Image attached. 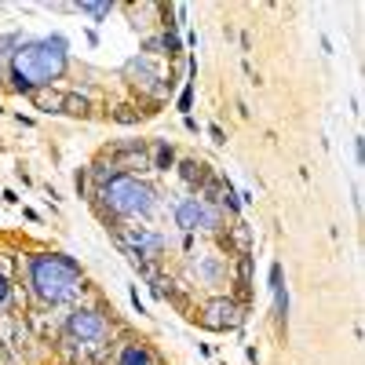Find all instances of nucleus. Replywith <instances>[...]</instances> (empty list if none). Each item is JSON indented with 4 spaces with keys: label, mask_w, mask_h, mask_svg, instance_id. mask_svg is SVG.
I'll return each instance as SVG.
<instances>
[{
    "label": "nucleus",
    "mask_w": 365,
    "mask_h": 365,
    "mask_svg": "<svg viewBox=\"0 0 365 365\" xmlns=\"http://www.w3.org/2000/svg\"><path fill=\"white\" fill-rule=\"evenodd\" d=\"M22 282H26V292L37 307H63V303H73L88 289L81 263L66 252H55V249L26 252L22 256Z\"/></svg>",
    "instance_id": "1"
},
{
    "label": "nucleus",
    "mask_w": 365,
    "mask_h": 365,
    "mask_svg": "<svg viewBox=\"0 0 365 365\" xmlns=\"http://www.w3.org/2000/svg\"><path fill=\"white\" fill-rule=\"evenodd\" d=\"M70 73V41L63 34H51V37H37V41H26L15 58L8 63V88L15 96H34V91L44 88H58Z\"/></svg>",
    "instance_id": "2"
},
{
    "label": "nucleus",
    "mask_w": 365,
    "mask_h": 365,
    "mask_svg": "<svg viewBox=\"0 0 365 365\" xmlns=\"http://www.w3.org/2000/svg\"><path fill=\"white\" fill-rule=\"evenodd\" d=\"M91 212L110 227V223H135V220H146L150 212L158 208V190L150 187L146 179L139 175H125L120 172L113 182H106L103 190H91L88 197Z\"/></svg>",
    "instance_id": "3"
},
{
    "label": "nucleus",
    "mask_w": 365,
    "mask_h": 365,
    "mask_svg": "<svg viewBox=\"0 0 365 365\" xmlns=\"http://www.w3.org/2000/svg\"><path fill=\"white\" fill-rule=\"evenodd\" d=\"M113 325H117L113 322V307H73L66 314L63 332L70 340H77L84 351H103L106 344H113Z\"/></svg>",
    "instance_id": "4"
},
{
    "label": "nucleus",
    "mask_w": 365,
    "mask_h": 365,
    "mask_svg": "<svg viewBox=\"0 0 365 365\" xmlns=\"http://www.w3.org/2000/svg\"><path fill=\"white\" fill-rule=\"evenodd\" d=\"M110 234H113V245L128 256L132 267L139 263H165V252H168V237L150 230V227H139V223H110Z\"/></svg>",
    "instance_id": "5"
},
{
    "label": "nucleus",
    "mask_w": 365,
    "mask_h": 365,
    "mask_svg": "<svg viewBox=\"0 0 365 365\" xmlns=\"http://www.w3.org/2000/svg\"><path fill=\"white\" fill-rule=\"evenodd\" d=\"M172 220H175V227H179L182 234H212V237H216V234L227 227L223 212H220L216 205L201 201V197H182V201H175Z\"/></svg>",
    "instance_id": "6"
},
{
    "label": "nucleus",
    "mask_w": 365,
    "mask_h": 365,
    "mask_svg": "<svg viewBox=\"0 0 365 365\" xmlns=\"http://www.w3.org/2000/svg\"><path fill=\"white\" fill-rule=\"evenodd\" d=\"M249 311H241L237 303L230 299V292H216V296H205L201 307L194 314V322L205 329V332H237L245 325Z\"/></svg>",
    "instance_id": "7"
},
{
    "label": "nucleus",
    "mask_w": 365,
    "mask_h": 365,
    "mask_svg": "<svg viewBox=\"0 0 365 365\" xmlns=\"http://www.w3.org/2000/svg\"><path fill=\"white\" fill-rule=\"evenodd\" d=\"M99 158H106L110 165H117L125 175H146L150 172V143L146 139H120V143H106L99 150Z\"/></svg>",
    "instance_id": "8"
},
{
    "label": "nucleus",
    "mask_w": 365,
    "mask_h": 365,
    "mask_svg": "<svg viewBox=\"0 0 365 365\" xmlns=\"http://www.w3.org/2000/svg\"><path fill=\"white\" fill-rule=\"evenodd\" d=\"M120 77H125V81L139 91V96H146V91L165 77V70H161L158 58H150V55H132L128 63L120 66Z\"/></svg>",
    "instance_id": "9"
},
{
    "label": "nucleus",
    "mask_w": 365,
    "mask_h": 365,
    "mask_svg": "<svg viewBox=\"0 0 365 365\" xmlns=\"http://www.w3.org/2000/svg\"><path fill=\"white\" fill-rule=\"evenodd\" d=\"M216 245H220V252H230V259L237 252H252V227L245 220H230V227H223L216 234Z\"/></svg>",
    "instance_id": "10"
},
{
    "label": "nucleus",
    "mask_w": 365,
    "mask_h": 365,
    "mask_svg": "<svg viewBox=\"0 0 365 365\" xmlns=\"http://www.w3.org/2000/svg\"><path fill=\"white\" fill-rule=\"evenodd\" d=\"M212 172H216V168H212L205 158H179V161H175V175H179L182 187L190 190V197H197V190L205 187V179H208Z\"/></svg>",
    "instance_id": "11"
},
{
    "label": "nucleus",
    "mask_w": 365,
    "mask_h": 365,
    "mask_svg": "<svg viewBox=\"0 0 365 365\" xmlns=\"http://www.w3.org/2000/svg\"><path fill=\"white\" fill-rule=\"evenodd\" d=\"M113 365H165V361L146 340H128L113 351Z\"/></svg>",
    "instance_id": "12"
},
{
    "label": "nucleus",
    "mask_w": 365,
    "mask_h": 365,
    "mask_svg": "<svg viewBox=\"0 0 365 365\" xmlns=\"http://www.w3.org/2000/svg\"><path fill=\"white\" fill-rule=\"evenodd\" d=\"M270 296H274V325H278V332H285L289 329V289H285L282 263H270Z\"/></svg>",
    "instance_id": "13"
},
{
    "label": "nucleus",
    "mask_w": 365,
    "mask_h": 365,
    "mask_svg": "<svg viewBox=\"0 0 365 365\" xmlns=\"http://www.w3.org/2000/svg\"><path fill=\"white\" fill-rule=\"evenodd\" d=\"M194 267H197V278H205L208 285H223L227 274H230V259L227 256H197Z\"/></svg>",
    "instance_id": "14"
},
{
    "label": "nucleus",
    "mask_w": 365,
    "mask_h": 365,
    "mask_svg": "<svg viewBox=\"0 0 365 365\" xmlns=\"http://www.w3.org/2000/svg\"><path fill=\"white\" fill-rule=\"evenodd\" d=\"M179 161V150L168 139H154L150 143V172H175Z\"/></svg>",
    "instance_id": "15"
},
{
    "label": "nucleus",
    "mask_w": 365,
    "mask_h": 365,
    "mask_svg": "<svg viewBox=\"0 0 365 365\" xmlns=\"http://www.w3.org/2000/svg\"><path fill=\"white\" fill-rule=\"evenodd\" d=\"M63 99H66V88H44V91H34V96H29V103L48 117H63Z\"/></svg>",
    "instance_id": "16"
},
{
    "label": "nucleus",
    "mask_w": 365,
    "mask_h": 365,
    "mask_svg": "<svg viewBox=\"0 0 365 365\" xmlns=\"http://www.w3.org/2000/svg\"><path fill=\"white\" fill-rule=\"evenodd\" d=\"M110 120H113V125H120V128H139L143 125V113H139L135 103H117L110 110Z\"/></svg>",
    "instance_id": "17"
},
{
    "label": "nucleus",
    "mask_w": 365,
    "mask_h": 365,
    "mask_svg": "<svg viewBox=\"0 0 365 365\" xmlns=\"http://www.w3.org/2000/svg\"><path fill=\"white\" fill-rule=\"evenodd\" d=\"M63 117H91V99L84 96V91H66L63 99Z\"/></svg>",
    "instance_id": "18"
},
{
    "label": "nucleus",
    "mask_w": 365,
    "mask_h": 365,
    "mask_svg": "<svg viewBox=\"0 0 365 365\" xmlns=\"http://www.w3.org/2000/svg\"><path fill=\"white\" fill-rule=\"evenodd\" d=\"M29 37L22 34V29H11V34H0V66H8L11 58H15V51L26 44Z\"/></svg>",
    "instance_id": "19"
},
{
    "label": "nucleus",
    "mask_w": 365,
    "mask_h": 365,
    "mask_svg": "<svg viewBox=\"0 0 365 365\" xmlns=\"http://www.w3.org/2000/svg\"><path fill=\"white\" fill-rule=\"evenodd\" d=\"M73 11H81V15L99 22V19H106L113 11V0H81V4H73Z\"/></svg>",
    "instance_id": "20"
},
{
    "label": "nucleus",
    "mask_w": 365,
    "mask_h": 365,
    "mask_svg": "<svg viewBox=\"0 0 365 365\" xmlns=\"http://www.w3.org/2000/svg\"><path fill=\"white\" fill-rule=\"evenodd\" d=\"M175 110H179L182 117H190V110H194V84H182V88H179V96H175Z\"/></svg>",
    "instance_id": "21"
},
{
    "label": "nucleus",
    "mask_w": 365,
    "mask_h": 365,
    "mask_svg": "<svg viewBox=\"0 0 365 365\" xmlns=\"http://www.w3.org/2000/svg\"><path fill=\"white\" fill-rule=\"evenodd\" d=\"M73 190H77V197H84V201L91 197V182H88V165L73 172Z\"/></svg>",
    "instance_id": "22"
},
{
    "label": "nucleus",
    "mask_w": 365,
    "mask_h": 365,
    "mask_svg": "<svg viewBox=\"0 0 365 365\" xmlns=\"http://www.w3.org/2000/svg\"><path fill=\"white\" fill-rule=\"evenodd\" d=\"M205 132H208V139H212V143H216V146H227V132H223L220 125H208Z\"/></svg>",
    "instance_id": "23"
},
{
    "label": "nucleus",
    "mask_w": 365,
    "mask_h": 365,
    "mask_svg": "<svg viewBox=\"0 0 365 365\" xmlns=\"http://www.w3.org/2000/svg\"><path fill=\"white\" fill-rule=\"evenodd\" d=\"M128 299H132V307H135V314L143 318V314H146V303L139 299V289H128Z\"/></svg>",
    "instance_id": "24"
},
{
    "label": "nucleus",
    "mask_w": 365,
    "mask_h": 365,
    "mask_svg": "<svg viewBox=\"0 0 365 365\" xmlns=\"http://www.w3.org/2000/svg\"><path fill=\"white\" fill-rule=\"evenodd\" d=\"M187 73H190V81H187V84H194V88H197V55H187Z\"/></svg>",
    "instance_id": "25"
},
{
    "label": "nucleus",
    "mask_w": 365,
    "mask_h": 365,
    "mask_svg": "<svg viewBox=\"0 0 365 365\" xmlns=\"http://www.w3.org/2000/svg\"><path fill=\"white\" fill-rule=\"evenodd\" d=\"M8 296H11V285H8L4 278H0V314L8 311Z\"/></svg>",
    "instance_id": "26"
},
{
    "label": "nucleus",
    "mask_w": 365,
    "mask_h": 365,
    "mask_svg": "<svg viewBox=\"0 0 365 365\" xmlns=\"http://www.w3.org/2000/svg\"><path fill=\"white\" fill-rule=\"evenodd\" d=\"M0 201H4V205H19L22 197H19L15 190H0Z\"/></svg>",
    "instance_id": "27"
},
{
    "label": "nucleus",
    "mask_w": 365,
    "mask_h": 365,
    "mask_svg": "<svg viewBox=\"0 0 365 365\" xmlns=\"http://www.w3.org/2000/svg\"><path fill=\"white\" fill-rule=\"evenodd\" d=\"M182 128H187L190 135H197V132H201V125H197V120H194V117H182Z\"/></svg>",
    "instance_id": "28"
},
{
    "label": "nucleus",
    "mask_w": 365,
    "mask_h": 365,
    "mask_svg": "<svg viewBox=\"0 0 365 365\" xmlns=\"http://www.w3.org/2000/svg\"><path fill=\"white\" fill-rule=\"evenodd\" d=\"M22 216H26L29 223H41V212H37V208H22Z\"/></svg>",
    "instance_id": "29"
},
{
    "label": "nucleus",
    "mask_w": 365,
    "mask_h": 365,
    "mask_svg": "<svg viewBox=\"0 0 365 365\" xmlns=\"http://www.w3.org/2000/svg\"><path fill=\"white\" fill-rule=\"evenodd\" d=\"M15 175H19V182H22V187H29V182H34V179H29V172H26V168H15Z\"/></svg>",
    "instance_id": "30"
},
{
    "label": "nucleus",
    "mask_w": 365,
    "mask_h": 365,
    "mask_svg": "<svg viewBox=\"0 0 365 365\" xmlns=\"http://www.w3.org/2000/svg\"><path fill=\"white\" fill-rule=\"evenodd\" d=\"M245 358H249L252 365H259V351H256V347H245Z\"/></svg>",
    "instance_id": "31"
},
{
    "label": "nucleus",
    "mask_w": 365,
    "mask_h": 365,
    "mask_svg": "<svg viewBox=\"0 0 365 365\" xmlns=\"http://www.w3.org/2000/svg\"><path fill=\"white\" fill-rule=\"evenodd\" d=\"M0 84H8V66H0Z\"/></svg>",
    "instance_id": "32"
}]
</instances>
